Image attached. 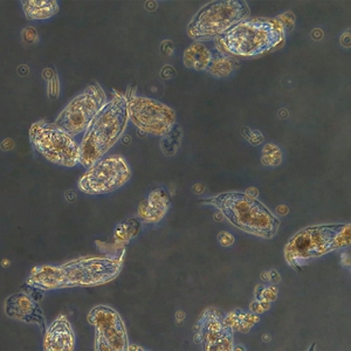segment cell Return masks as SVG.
Listing matches in <instances>:
<instances>
[{
  "mask_svg": "<svg viewBox=\"0 0 351 351\" xmlns=\"http://www.w3.org/2000/svg\"><path fill=\"white\" fill-rule=\"evenodd\" d=\"M29 140L36 152L52 163L66 168L80 163V145L54 123L40 121L32 124Z\"/></svg>",
  "mask_w": 351,
  "mask_h": 351,
  "instance_id": "cell-7",
  "label": "cell"
},
{
  "mask_svg": "<svg viewBox=\"0 0 351 351\" xmlns=\"http://www.w3.org/2000/svg\"><path fill=\"white\" fill-rule=\"evenodd\" d=\"M5 313L12 319L27 324H36L45 332L46 321L36 300L25 293H16L5 301Z\"/></svg>",
  "mask_w": 351,
  "mask_h": 351,
  "instance_id": "cell-13",
  "label": "cell"
},
{
  "mask_svg": "<svg viewBox=\"0 0 351 351\" xmlns=\"http://www.w3.org/2000/svg\"><path fill=\"white\" fill-rule=\"evenodd\" d=\"M88 322L95 329L96 351L128 350V335L120 314L107 306H96L89 311Z\"/></svg>",
  "mask_w": 351,
  "mask_h": 351,
  "instance_id": "cell-11",
  "label": "cell"
},
{
  "mask_svg": "<svg viewBox=\"0 0 351 351\" xmlns=\"http://www.w3.org/2000/svg\"><path fill=\"white\" fill-rule=\"evenodd\" d=\"M351 241V225L329 223L311 226L298 232L285 247V259L295 271L311 260L347 248Z\"/></svg>",
  "mask_w": 351,
  "mask_h": 351,
  "instance_id": "cell-5",
  "label": "cell"
},
{
  "mask_svg": "<svg viewBox=\"0 0 351 351\" xmlns=\"http://www.w3.org/2000/svg\"><path fill=\"white\" fill-rule=\"evenodd\" d=\"M75 348V335L67 317L60 315L48 326L45 332L46 351H72Z\"/></svg>",
  "mask_w": 351,
  "mask_h": 351,
  "instance_id": "cell-14",
  "label": "cell"
},
{
  "mask_svg": "<svg viewBox=\"0 0 351 351\" xmlns=\"http://www.w3.org/2000/svg\"><path fill=\"white\" fill-rule=\"evenodd\" d=\"M128 121V96L116 93L84 132L80 143V164L90 168L102 158L123 135Z\"/></svg>",
  "mask_w": 351,
  "mask_h": 351,
  "instance_id": "cell-3",
  "label": "cell"
},
{
  "mask_svg": "<svg viewBox=\"0 0 351 351\" xmlns=\"http://www.w3.org/2000/svg\"><path fill=\"white\" fill-rule=\"evenodd\" d=\"M241 134H243V138L247 141L248 143L256 145V147L263 143V141H265L263 132H260L259 130H256V129L243 128Z\"/></svg>",
  "mask_w": 351,
  "mask_h": 351,
  "instance_id": "cell-23",
  "label": "cell"
},
{
  "mask_svg": "<svg viewBox=\"0 0 351 351\" xmlns=\"http://www.w3.org/2000/svg\"><path fill=\"white\" fill-rule=\"evenodd\" d=\"M251 16L243 0H217L200 8L188 25V34L196 43L216 40L233 26Z\"/></svg>",
  "mask_w": 351,
  "mask_h": 351,
  "instance_id": "cell-6",
  "label": "cell"
},
{
  "mask_svg": "<svg viewBox=\"0 0 351 351\" xmlns=\"http://www.w3.org/2000/svg\"><path fill=\"white\" fill-rule=\"evenodd\" d=\"M276 21H279L282 28H284L285 33L287 34L288 32H291V29L294 28V24H295V16L291 12H286L281 16L276 18Z\"/></svg>",
  "mask_w": 351,
  "mask_h": 351,
  "instance_id": "cell-24",
  "label": "cell"
},
{
  "mask_svg": "<svg viewBox=\"0 0 351 351\" xmlns=\"http://www.w3.org/2000/svg\"><path fill=\"white\" fill-rule=\"evenodd\" d=\"M261 293V298L259 300H267V301H274L276 299V289L274 287L263 288L258 286Z\"/></svg>",
  "mask_w": 351,
  "mask_h": 351,
  "instance_id": "cell-25",
  "label": "cell"
},
{
  "mask_svg": "<svg viewBox=\"0 0 351 351\" xmlns=\"http://www.w3.org/2000/svg\"><path fill=\"white\" fill-rule=\"evenodd\" d=\"M128 350H145V349L142 347H136V346H129Z\"/></svg>",
  "mask_w": 351,
  "mask_h": 351,
  "instance_id": "cell-28",
  "label": "cell"
},
{
  "mask_svg": "<svg viewBox=\"0 0 351 351\" xmlns=\"http://www.w3.org/2000/svg\"><path fill=\"white\" fill-rule=\"evenodd\" d=\"M238 66H239V60L236 56H228L218 51L217 53H213V59L206 72L212 76L221 79L234 72Z\"/></svg>",
  "mask_w": 351,
  "mask_h": 351,
  "instance_id": "cell-18",
  "label": "cell"
},
{
  "mask_svg": "<svg viewBox=\"0 0 351 351\" xmlns=\"http://www.w3.org/2000/svg\"><path fill=\"white\" fill-rule=\"evenodd\" d=\"M182 135L183 132L180 130V125L175 124L172 127L171 130L164 135L160 140V148L164 155L173 156L175 155L178 148H180V142H182Z\"/></svg>",
  "mask_w": 351,
  "mask_h": 351,
  "instance_id": "cell-21",
  "label": "cell"
},
{
  "mask_svg": "<svg viewBox=\"0 0 351 351\" xmlns=\"http://www.w3.org/2000/svg\"><path fill=\"white\" fill-rule=\"evenodd\" d=\"M129 119L147 134L163 137L176 124V112L160 101L128 96Z\"/></svg>",
  "mask_w": 351,
  "mask_h": 351,
  "instance_id": "cell-10",
  "label": "cell"
},
{
  "mask_svg": "<svg viewBox=\"0 0 351 351\" xmlns=\"http://www.w3.org/2000/svg\"><path fill=\"white\" fill-rule=\"evenodd\" d=\"M213 59V52L204 46L202 43L190 45L184 52V64L188 68L196 69L198 72H206Z\"/></svg>",
  "mask_w": 351,
  "mask_h": 351,
  "instance_id": "cell-17",
  "label": "cell"
},
{
  "mask_svg": "<svg viewBox=\"0 0 351 351\" xmlns=\"http://www.w3.org/2000/svg\"><path fill=\"white\" fill-rule=\"evenodd\" d=\"M141 223L137 219H130L120 223L114 233V241L117 245L128 243L140 233Z\"/></svg>",
  "mask_w": 351,
  "mask_h": 351,
  "instance_id": "cell-20",
  "label": "cell"
},
{
  "mask_svg": "<svg viewBox=\"0 0 351 351\" xmlns=\"http://www.w3.org/2000/svg\"><path fill=\"white\" fill-rule=\"evenodd\" d=\"M132 170L127 160L119 155L96 160L77 182L80 191L86 195H104L115 191L127 184Z\"/></svg>",
  "mask_w": 351,
  "mask_h": 351,
  "instance_id": "cell-9",
  "label": "cell"
},
{
  "mask_svg": "<svg viewBox=\"0 0 351 351\" xmlns=\"http://www.w3.org/2000/svg\"><path fill=\"white\" fill-rule=\"evenodd\" d=\"M218 240H219L220 245L223 247H230L234 243V237L232 236L231 233H228V232H220L218 234Z\"/></svg>",
  "mask_w": 351,
  "mask_h": 351,
  "instance_id": "cell-26",
  "label": "cell"
},
{
  "mask_svg": "<svg viewBox=\"0 0 351 351\" xmlns=\"http://www.w3.org/2000/svg\"><path fill=\"white\" fill-rule=\"evenodd\" d=\"M216 208L228 223L252 236L271 239L279 231L280 220L260 200L243 192H225L199 200Z\"/></svg>",
  "mask_w": 351,
  "mask_h": 351,
  "instance_id": "cell-2",
  "label": "cell"
},
{
  "mask_svg": "<svg viewBox=\"0 0 351 351\" xmlns=\"http://www.w3.org/2000/svg\"><path fill=\"white\" fill-rule=\"evenodd\" d=\"M171 198L167 190L155 188L138 206V216L145 223H158L167 215Z\"/></svg>",
  "mask_w": 351,
  "mask_h": 351,
  "instance_id": "cell-15",
  "label": "cell"
},
{
  "mask_svg": "<svg viewBox=\"0 0 351 351\" xmlns=\"http://www.w3.org/2000/svg\"><path fill=\"white\" fill-rule=\"evenodd\" d=\"M286 33L276 18L245 19L216 39L218 51L232 56H256L281 47Z\"/></svg>",
  "mask_w": 351,
  "mask_h": 351,
  "instance_id": "cell-4",
  "label": "cell"
},
{
  "mask_svg": "<svg viewBox=\"0 0 351 351\" xmlns=\"http://www.w3.org/2000/svg\"><path fill=\"white\" fill-rule=\"evenodd\" d=\"M251 309L252 311H254L256 314H259V313H263V307H261V304H260L259 301L253 302V304H251Z\"/></svg>",
  "mask_w": 351,
  "mask_h": 351,
  "instance_id": "cell-27",
  "label": "cell"
},
{
  "mask_svg": "<svg viewBox=\"0 0 351 351\" xmlns=\"http://www.w3.org/2000/svg\"><path fill=\"white\" fill-rule=\"evenodd\" d=\"M21 5L27 21H45L59 12L56 0H24Z\"/></svg>",
  "mask_w": 351,
  "mask_h": 351,
  "instance_id": "cell-16",
  "label": "cell"
},
{
  "mask_svg": "<svg viewBox=\"0 0 351 351\" xmlns=\"http://www.w3.org/2000/svg\"><path fill=\"white\" fill-rule=\"evenodd\" d=\"M107 102V95L100 84H92L64 107L54 124L68 135L75 137L87 130Z\"/></svg>",
  "mask_w": 351,
  "mask_h": 351,
  "instance_id": "cell-8",
  "label": "cell"
},
{
  "mask_svg": "<svg viewBox=\"0 0 351 351\" xmlns=\"http://www.w3.org/2000/svg\"><path fill=\"white\" fill-rule=\"evenodd\" d=\"M124 252L115 256H89L60 266H39L33 269L27 285L39 291L62 288L96 287L120 276Z\"/></svg>",
  "mask_w": 351,
  "mask_h": 351,
  "instance_id": "cell-1",
  "label": "cell"
},
{
  "mask_svg": "<svg viewBox=\"0 0 351 351\" xmlns=\"http://www.w3.org/2000/svg\"><path fill=\"white\" fill-rule=\"evenodd\" d=\"M282 162V152L276 144L268 143L263 147V156H261V163L265 167L276 168L279 167Z\"/></svg>",
  "mask_w": 351,
  "mask_h": 351,
  "instance_id": "cell-22",
  "label": "cell"
},
{
  "mask_svg": "<svg viewBox=\"0 0 351 351\" xmlns=\"http://www.w3.org/2000/svg\"><path fill=\"white\" fill-rule=\"evenodd\" d=\"M223 319L226 321V324L233 329V331H243V332L250 330L259 321L256 315L240 311H233Z\"/></svg>",
  "mask_w": 351,
  "mask_h": 351,
  "instance_id": "cell-19",
  "label": "cell"
},
{
  "mask_svg": "<svg viewBox=\"0 0 351 351\" xmlns=\"http://www.w3.org/2000/svg\"><path fill=\"white\" fill-rule=\"evenodd\" d=\"M195 342L206 351L233 350V329L219 311L208 308L195 326Z\"/></svg>",
  "mask_w": 351,
  "mask_h": 351,
  "instance_id": "cell-12",
  "label": "cell"
}]
</instances>
